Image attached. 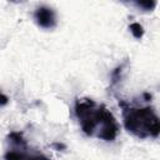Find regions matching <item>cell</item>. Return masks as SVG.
<instances>
[{
  "instance_id": "obj_1",
  "label": "cell",
  "mask_w": 160,
  "mask_h": 160,
  "mask_svg": "<svg viewBox=\"0 0 160 160\" xmlns=\"http://www.w3.org/2000/svg\"><path fill=\"white\" fill-rule=\"evenodd\" d=\"M74 112L85 135L104 141H114L120 126L112 112L90 98H79L74 104Z\"/></svg>"
},
{
  "instance_id": "obj_4",
  "label": "cell",
  "mask_w": 160,
  "mask_h": 160,
  "mask_svg": "<svg viewBox=\"0 0 160 160\" xmlns=\"http://www.w3.org/2000/svg\"><path fill=\"white\" fill-rule=\"evenodd\" d=\"M34 20L38 26L45 30H51L58 25L56 11L48 5H41L34 11Z\"/></svg>"
},
{
  "instance_id": "obj_7",
  "label": "cell",
  "mask_w": 160,
  "mask_h": 160,
  "mask_svg": "<svg viewBox=\"0 0 160 160\" xmlns=\"http://www.w3.org/2000/svg\"><path fill=\"white\" fill-rule=\"evenodd\" d=\"M125 65H126V62L121 64L120 66H118V68L112 71V74H111V84H112V85H115V84L121 79V74L124 72V68H125Z\"/></svg>"
},
{
  "instance_id": "obj_8",
  "label": "cell",
  "mask_w": 160,
  "mask_h": 160,
  "mask_svg": "<svg viewBox=\"0 0 160 160\" xmlns=\"http://www.w3.org/2000/svg\"><path fill=\"white\" fill-rule=\"evenodd\" d=\"M8 102H9V98L0 90V108H1V106H5Z\"/></svg>"
},
{
  "instance_id": "obj_3",
  "label": "cell",
  "mask_w": 160,
  "mask_h": 160,
  "mask_svg": "<svg viewBox=\"0 0 160 160\" xmlns=\"http://www.w3.org/2000/svg\"><path fill=\"white\" fill-rule=\"evenodd\" d=\"M6 150L4 154L5 160H50L45 154L29 146L22 132L11 131L6 138Z\"/></svg>"
},
{
  "instance_id": "obj_5",
  "label": "cell",
  "mask_w": 160,
  "mask_h": 160,
  "mask_svg": "<svg viewBox=\"0 0 160 160\" xmlns=\"http://www.w3.org/2000/svg\"><path fill=\"white\" fill-rule=\"evenodd\" d=\"M129 30L135 39H141L144 35V28L139 22H131L129 26Z\"/></svg>"
},
{
  "instance_id": "obj_2",
  "label": "cell",
  "mask_w": 160,
  "mask_h": 160,
  "mask_svg": "<svg viewBox=\"0 0 160 160\" xmlns=\"http://www.w3.org/2000/svg\"><path fill=\"white\" fill-rule=\"evenodd\" d=\"M122 110L125 129L139 139H156L160 132V121L155 109L150 105H140L119 100Z\"/></svg>"
},
{
  "instance_id": "obj_6",
  "label": "cell",
  "mask_w": 160,
  "mask_h": 160,
  "mask_svg": "<svg viewBox=\"0 0 160 160\" xmlns=\"http://www.w3.org/2000/svg\"><path fill=\"white\" fill-rule=\"evenodd\" d=\"M134 5L142 11H151L156 6V1H135Z\"/></svg>"
}]
</instances>
